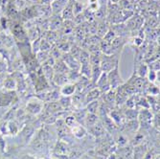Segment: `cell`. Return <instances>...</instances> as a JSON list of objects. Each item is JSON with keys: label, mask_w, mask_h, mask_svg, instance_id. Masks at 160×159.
I'll list each match as a JSON object with an SVG mask.
<instances>
[{"label": "cell", "mask_w": 160, "mask_h": 159, "mask_svg": "<svg viewBox=\"0 0 160 159\" xmlns=\"http://www.w3.org/2000/svg\"><path fill=\"white\" fill-rule=\"evenodd\" d=\"M119 63L118 57H115L114 55H104L101 57L100 67L102 72L104 73H108L113 68H115Z\"/></svg>", "instance_id": "1"}, {"label": "cell", "mask_w": 160, "mask_h": 159, "mask_svg": "<svg viewBox=\"0 0 160 159\" xmlns=\"http://www.w3.org/2000/svg\"><path fill=\"white\" fill-rule=\"evenodd\" d=\"M107 76H108V83L111 89L116 90L119 86L124 84V82L121 78L120 72H119L118 65L115 68H113L111 71H109L108 73H107Z\"/></svg>", "instance_id": "2"}, {"label": "cell", "mask_w": 160, "mask_h": 159, "mask_svg": "<svg viewBox=\"0 0 160 159\" xmlns=\"http://www.w3.org/2000/svg\"><path fill=\"white\" fill-rule=\"evenodd\" d=\"M62 61L66 64V66L69 68V70L80 71V67H81L80 62L71 54H64L62 57Z\"/></svg>", "instance_id": "3"}, {"label": "cell", "mask_w": 160, "mask_h": 159, "mask_svg": "<svg viewBox=\"0 0 160 159\" xmlns=\"http://www.w3.org/2000/svg\"><path fill=\"white\" fill-rule=\"evenodd\" d=\"M75 92H76L75 83H69V82H67L64 85H62L61 90H60V93L62 96H65V97H70V96L73 95Z\"/></svg>", "instance_id": "4"}, {"label": "cell", "mask_w": 160, "mask_h": 159, "mask_svg": "<svg viewBox=\"0 0 160 159\" xmlns=\"http://www.w3.org/2000/svg\"><path fill=\"white\" fill-rule=\"evenodd\" d=\"M101 96V92L97 87H93L92 89H90L87 94L84 96V103L85 104H88L92 101H96L99 97Z\"/></svg>", "instance_id": "5"}, {"label": "cell", "mask_w": 160, "mask_h": 159, "mask_svg": "<svg viewBox=\"0 0 160 159\" xmlns=\"http://www.w3.org/2000/svg\"><path fill=\"white\" fill-rule=\"evenodd\" d=\"M54 71L56 73H62V74H67L68 72L70 71L69 68L66 66V64L63 62L62 60H61L60 62L59 61H56L55 63H54Z\"/></svg>", "instance_id": "6"}, {"label": "cell", "mask_w": 160, "mask_h": 159, "mask_svg": "<svg viewBox=\"0 0 160 159\" xmlns=\"http://www.w3.org/2000/svg\"><path fill=\"white\" fill-rule=\"evenodd\" d=\"M53 81L54 82L57 84V85H64L65 83H67L68 82V78H67V75L66 74H62V73H54V76H53Z\"/></svg>", "instance_id": "7"}, {"label": "cell", "mask_w": 160, "mask_h": 159, "mask_svg": "<svg viewBox=\"0 0 160 159\" xmlns=\"http://www.w3.org/2000/svg\"><path fill=\"white\" fill-rule=\"evenodd\" d=\"M91 67L92 68H91V77H90V80H91V82L95 84L103 72H102V70H101L100 65H95V66H91Z\"/></svg>", "instance_id": "8"}, {"label": "cell", "mask_w": 160, "mask_h": 159, "mask_svg": "<svg viewBox=\"0 0 160 159\" xmlns=\"http://www.w3.org/2000/svg\"><path fill=\"white\" fill-rule=\"evenodd\" d=\"M72 132H73L74 136L81 139V138H83L86 134V131L85 128L82 126H74L72 127Z\"/></svg>", "instance_id": "9"}, {"label": "cell", "mask_w": 160, "mask_h": 159, "mask_svg": "<svg viewBox=\"0 0 160 159\" xmlns=\"http://www.w3.org/2000/svg\"><path fill=\"white\" fill-rule=\"evenodd\" d=\"M91 65L90 63H84L81 64L80 67V74L83 77H86L87 79H90L91 77Z\"/></svg>", "instance_id": "10"}, {"label": "cell", "mask_w": 160, "mask_h": 159, "mask_svg": "<svg viewBox=\"0 0 160 159\" xmlns=\"http://www.w3.org/2000/svg\"><path fill=\"white\" fill-rule=\"evenodd\" d=\"M68 2V0H55L52 4V8L55 12H61L63 10Z\"/></svg>", "instance_id": "11"}, {"label": "cell", "mask_w": 160, "mask_h": 159, "mask_svg": "<svg viewBox=\"0 0 160 159\" xmlns=\"http://www.w3.org/2000/svg\"><path fill=\"white\" fill-rule=\"evenodd\" d=\"M148 72H149V68H148V66L146 64H144V63L141 62L138 65V68H137V75H138V77H141V78L147 77Z\"/></svg>", "instance_id": "12"}, {"label": "cell", "mask_w": 160, "mask_h": 159, "mask_svg": "<svg viewBox=\"0 0 160 159\" xmlns=\"http://www.w3.org/2000/svg\"><path fill=\"white\" fill-rule=\"evenodd\" d=\"M98 107H99V103L98 101H92V102L86 104V110L88 111L89 113H92V114H95L98 110Z\"/></svg>", "instance_id": "13"}, {"label": "cell", "mask_w": 160, "mask_h": 159, "mask_svg": "<svg viewBox=\"0 0 160 159\" xmlns=\"http://www.w3.org/2000/svg\"><path fill=\"white\" fill-rule=\"evenodd\" d=\"M80 59V63L84 64V63H89V54L84 50H82L79 56Z\"/></svg>", "instance_id": "14"}, {"label": "cell", "mask_w": 160, "mask_h": 159, "mask_svg": "<svg viewBox=\"0 0 160 159\" xmlns=\"http://www.w3.org/2000/svg\"><path fill=\"white\" fill-rule=\"evenodd\" d=\"M85 120H86V124L90 126V127H93L95 124H97V121H98V117L96 116L95 114H92V113H89L87 116H85Z\"/></svg>", "instance_id": "15"}, {"label": "cell", "mask_w": 160, "mask_h": 159, "mask_svg": "<svg viewBox=\"0 0 160 159\" xmlns=\"http://www.w3.org/2000/svg\"><path fill=\"white\" fill-rule=\"evenodd\" d=\"M60 105H61V107H68L71 105V100H70V98H69V97L63 96V97L61 99V103H60Z\"/></svg>", "instance_id": "16"}, {"label": "cell", "mask_w": 160, "mask_h": 159, "mask_svg": "<svg viewBox=\"0 0 160 159\" xmlns=\"http://www.w3.org/2000/svg\"><path fill=\"white\" fill-rule=\"evenodd\" d=\"M97 32L99 34V36H105L108 32V29L107 26L105 24H101L100 26H97Z\"/></svg>", "instance_id": "17"}, {"label": "cell", "mask_w": 160, "mask_h": 159, "mask_svg": "<svg viewBox=\"0 0 160 159\" xmlns=\"http://www.w3.org/2000/svg\"><path fill=\"white\" fill-rule=\"evenodd\" d=\"M104 37H105V41L111 43V41L115 38V34H114V32H112V31H108L107 34H106Z\"/></svg>", "instance_id": "18"}, {"label": "cell", "mask_w": 160, "mask_h": 159, "mask_svg": "<svg viewBox=\"0 0 160 159\" xmlns=\"http://www.w3.org/2000/svg\"><path fill=\"white\" fill-rule=\"evenodd\" d=\"M82 11V5L79 2H75L73 5V13L78 16Z\"/></svg>", "instance_id": "19"}, {"label": "cell", "mask_w": 160, "mask_h": 159, "mask_svg": "<svg viewBox=\"0 0 160 159\" xmlns=\"http://www.w3.org/2000/svg\"><path fill=\"white\" fill-rule=\"evenodd\" d=\"M75 122H76V119H75V117H73V116H69V117H67L66 118V120H65V124L68 126V127H74V124H75Z\"/></svg>", "instance_id": "20"}, {"label": "cell", "mask_w": 160, "mask_h": 159, "mask_svg": "<svg viewBox=\"0 0 160 159\" xmlns=\"http://www.w3.org/2000/svg\"><path fill=\"white\" fill-rule=\"evenodd\" d=\"M50 49V44H49V42L47 40H42L41 42V50L43 52H46L47 50Z\"/></svg>", "instance_id": "21"}, {"label": "cell", "mask_w": 160, "mask_h": 159, "mask_svg": "<svg viewBox=\"0 0 160 159\" xmlns=\"http://www.w3.org/2000/svg\"><path fill=\"white\" fill-rule=\"evenodd\" d=\"M113 2H117V0H112Z\"/></svg>", "instance_id": "22"}]
</instances>
